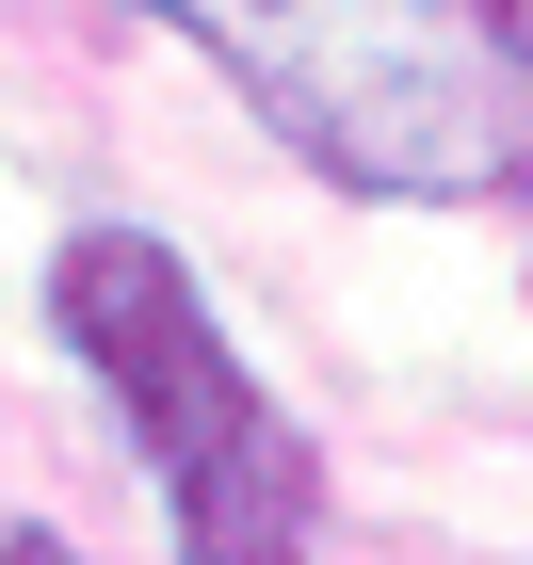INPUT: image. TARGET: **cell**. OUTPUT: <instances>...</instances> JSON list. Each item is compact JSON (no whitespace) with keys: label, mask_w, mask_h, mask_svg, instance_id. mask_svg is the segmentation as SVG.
Listing matches in <instances>:
<instances>
[{"label":"cell","mask_w":533,"mask_h":565,"mask_svg":"<svg viewBox=\"0 0 533 565\" xmlns=\"http://www.w3.org/2000/svg\"><path fill=\"white\" fill-rule=\"evenodd\" d=\"M194 33L340 194H501L533 146L518 0H130Z\"/></svg>","instance_id":"cell-1"},{"label":"cell","mask_w":533,"mask_h":565,"mask_svg":"<svg viewBox=\"0 0 533 565\" xmlns=\"http://www.w3.org/2000/svg\"><path fill=\"white\" fill-rule=\"evenodd\" d=\"M0 565H82V550H49V533H0Z\"/></svg>","instance_id":"cell-3"},{"label":"cell","mask_w":533,"mask_h":565,"mask_svg":"<svg viewBox=\"0 0 533 565\" xmlns=\"http://www.w3.org/2000/svg\"><path fill=\"white\" fill-rule=\"evenodd\" d=\"M49 323L97 372V404L130 420L146 484H162V518H178V565H308L323 469H308V436H291V404L243 372V340L211 323V291H194L178 243L82 226L49 259Z\"/></svg>","instance_id":"cell-2"}]
</instances>
